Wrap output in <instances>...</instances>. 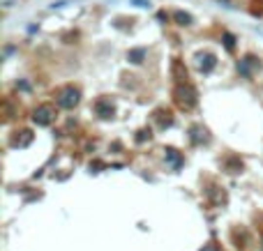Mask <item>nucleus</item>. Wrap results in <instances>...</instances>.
<instances>
[{"mask_svg":"<svg viewBox=\"0 0 263 251\" xmlns=\"http://www.w3.org/2000/svg\"><path fill=\"white\" fill-rule=\"evenodd\" d=\"M79 102V92L74 90V88H67V90H62L60 97H58V104L65 106V108H72V106Z\"/></svg>","mask_w":263,"mask_h":251,"instance_id":"f257e3e1","label":"nucleus"},{"mask_svg":"<svg viewBox=\"0 0 263 251\" xmlns=\"http://www.w3.org/2000/svg\"><path fill=\"white\" fill-rule=\"evenodd\" d=\"M51 108H49V106H42V108H37L35 111V122L37 125H49V122H51Z\"/></svg>","mask_w":263,"mask_h":251,"instance_id":"f03ea898","label":"nucleus"},{"mask_svg":"<svg viewBox=\"0 0 263 251\" xmlns=\"http://www.w3.org/2000/svg\"><path fill=\"white\" fill-rule=\"evenodd\" d=\"M212 65H215V58H212V55H206V58H201V62H199V67H201L203 72H210Z\"/></svg>","mask_w":263,"mask_h":251,"instance_id":"7ed1b4c3","label":"nucleus"},{"mask_svg":"<svg viewBox=\"0 0 263 251\" xmlns=\"http://www.w3.org/2000/svg\"><path fill=\"white\" fill-rule=\"evenodd\" d=\"M130 58H132V62H141V58H143V51H134V53H130Z\"/></svg>","mask_w":263,"mask_h":251,"instance_id":"20e7f679","label":"nucleus"},{"mask_svg":"<svg viewBox=\"0 0 263 251\" xmlns=\"http://www.w3.org/2000/svg\"><path fill=\"white\" fill-rule=\"evenodd\" d=\"M178 21H183V23H189V17H185V14H175Z\"/></svg>","mask_w":263,"mask_h":251,"instance_id":"39448f33","label":"nucleus"},{"mask_svg":"<svg viewBox=\"0 0 263 251\" xmlns=\"http://www.w3.org/2000/svg\"><path fill=\"white\" fill-rule=\"evenodd\" d=\"M203 251H217V247H215V244H208V247H206Z\"/></svg>","mask_w":263,"mask_h":251,"instance_id":"423d86ee","label":"nucleus"},{"mask_svg":"<svg viewBox=\"0 0 263 251\" xmlns=\"http://www.w3.org/2000/svg\"><path fill=\"white\" fill-rule=\"evenodd\" d=\"M261 249H263V247H261Z\"/></svg>","mask_w":263,"mask_h":251,"instance_id":"0eeeda50","label":"nucleus"}]
</instances>
